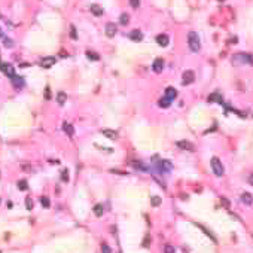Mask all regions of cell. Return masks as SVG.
I'll return each instance as SVG.
<instances>
[{
    "instance_id": "8992f818",
    "label": "cell",
    "mask_w": 253,
    "mask_h": 253,
    "mask_svg": "<svg viewBox=\"0 0 253 253\" xmlns=\"http://www.w3.org/2000/svg\"><path fill=\"white\" fill-rule=\"evenodd\" d=\"M0 70H1L4 75H7L9 78H12V76L15 75L13 66H12V64H7V63H0Z\"/></svg>"
},
{
    "instance_id": "52a82bcc",
    "label": "cell",
    "mask_w": 253,
    "mask_h": 253,
    "mask_svg": "<svg viewBox=\"0 0 253 253\" xmlns=\"http://www.w3.org/2000/svg\"><path fill=\"white\" fill-rule=\"evenodd\" d=\"M118 33V27L115 25V22H107L106 24V36L107 37H115Z\"/></svg>"
},
{
    "instance_id": "e0dca14e",
    "label": "cell",
    "mask_w": 253,
    "mask_h": 253,
    "mask_svg": "<svg viewBox=\"0 0 253 253\" xmlns=\"http://www.w3.org/2000/svg\"><path fill=\"white\" fill-rule=\"evenodd\" d=\"M66 101H67V94L63 92V91H60V92L57 94V103H58L60 106H63Z\"/></svg>"
},
{
    "instance_id": "e575fe53",
    "label": "cell",
    "mask_w": 253,
    "mask_h": 253,
    "mask_svg": "<svg viewBox=\"0 0 253 253\" xmlns=\"http://www.w3.org/2000/svg\"><path fill=\"white\" fill-rule=\"evenodd\" d=\"M159 203H161L159 197H152V206H159Z\"/></svg>"
},
{
    "instance_id": "8d00e7d4",
    "label": "cell",
    "mask_w": 253,
    "mask_h": 253,
    "mask_svg": "<svg viewBox=\"0 0 253 253\" xmlns=\"http://www.w3.org/2000/svg\"><path fill=\"white\" fill-rule=\"evenodd\" d=\"M49 91H51V89H49V86H48V88H46V98L51 97V92H49Z\"/></svg>"
},
{
    "instance_id": "8fae6325",
    "label": "cell",
    "mask_w": 253,
    "mask_h": 253,
    "mask_svg": "<svg viewBox=\"0 0 253 253\" xmlns=\"http://www.w3.org/2000/svg\"><path fill=\"white\" fill-rule=\"evenodd\" d=\"M129 39L134 42H140V40H143V33L140 30H132V31H129Z\"/></svg>"
},
{
    "instance_id": "603a6c76",
    "label": "cell",
    "mask_w": 253,
    "mask_h": 253,
    "mask_svg": "<svg viewBox=\"0 0 253 253\" xmlns=\"http://www.w3.org/2000/svg\"><path fill=\"white\" fill-rule=\"evenodd\" d=\"M129 22V15L128 13H122L121 16H119V24L121 25H126Z\"/></svg>"
},
{
    "instance_id": "4316f807",
    "label": "cell",
    "mask_w": 253,
    "mask_h": 253,
    "mask_svg": "<svg viewBox=\"0 0 253 253\" xmlns=\"http://www.w3.org/2000/svg\"><path fill=\"white\" fill-rule=\"evenodd\" d=\"M40 204H42L43 207H46V209H48V207L51 206V203H49V198H48V197H42V198H40Z\"/></svg>"
},
{
    "instance_id": "d590c367",
    "label": "cell",
    "mask_w": 253,
    "mask_h": 253,
    "mask_svg": "<svg viewBox=\"0 0 253 253\" xmlns=\"http://www.w3.org/2000/svg\"><path fill=\"white\" fill-rule=\"evenodd\" d=\"M247 180H249V183H250V185L253 186V173L250 174V176H249V179H247Z\"/></svg>"
},
{
    "instance_id": "7a4b0ae2",
    "label": "cell",
    "mask_w": 253,
    "mask_h": 253,
    "mask_svg": "<svg viewBox=\"0 0 253 253\" xmlns=\"http://www.w3.org/2000/svg\"><path fill=\"white\" fill-rule=\"evenodd\" d=\"M210 165H211V170H213V173H214V176H217V177H222L223 174H225V168H223V164H222V161L217 158V156H213L210 161Z\"/></svg>"
},
{
    "instance_id": "74e56055",
    "label": "cell",
    "mask_w": 253,
    "mask_h": 253,
    "mask_svg": "<svg viewBox=\"0 0 253 253\" xmlns=\"http://www.w3.org/2000/svg\"><path fill=\"white\" fill-rule=\"evenodd\" d=\"M0 36H1V30H0Z\"/></svg>"
},
{
    "instance_id": "f1b7e54d",
    "label": "cell",
    "mask_w": 253,
    "mask_h": 253,
    "mask_svg": "<svg viewBox=\"0 0 253 253\" xmlns=\"http://www.w3.org/2000/svg\"><path fill=\"white\" fill-rule=\"evenodd\" d=\"M129 4H131V7H132V9H138V6H140V0H129Z\"/></svg>"
},
{
    "instance_id": "4dcf8cb0",
    "label": "cell",
    "mask_w": 253,
    "mask_h": 253,
    "mask_svg": "<svg viewBox=\"0 0 253 253\" xmlns=\"http://www.w3.org/2000/svg\"><path fill=\"white\" fill-rule=\"evenodd\" d=\"M70 36H72V39H76V37H78V34H76V27H75V25H70Z\"/></svg>"
},
{
    "instance_id": "484cf974",
    "label": "cell",
    "mask_w": 253,
    "mask_h": 253,
    "mask_svg": "<svg viewBox=\"0 0 253 253\" xmlns=\"http://www.w3.org/2000/svg\"><path fill=\"white\" fill-rule=\"evenodd\" d=\"M162 253H176V249L171 246V244H167V246H164V250Z\"/></svg>"
},
{
    "instance_id": "44dd1931",
    "label": "cell",
    "mask_w": 253,
    "mask_h": 253,
    "mask_svg": "<svg viewBox=\"0 0 253 253\" xmlns=\"http://www.w3.org/2000/svg\"><path fill=\"white\" fill-rule=\"evenodd\" d=\"M238 58H241L243 63H252L253 58H252V54H237Z\"/></svg>"
},
{
    "instance_id": "f546056e",
    "label": "cell",
    "mask_w": 253,
    "mask_h": 253,
    "mask_svg": "<svg viewBox=\"0 0 253 253\" xmlns=\"http://www.w3.org/2000/svg\"><path fill=\"white\" fill-rule=\"evenodd\" d=\"M200 228H201V229H203V231H204V232H206V235H207V237H210L211 240H213V241H214V243H216V241H217V240H216V238H214V237H213V234H211L210 231H207V229H206V228H204V226H200Z\"/></svg>"
},
{
    "instance_id": "cb8c5ba5",
    "label": "cell",
    "mask_w": 253,
    "mask_h": 253,
    "mask_svg": "<svg viewBox=\"0 0 253 253\" xmlns=\"http://www.w3.org/2000/svg\"><path fill=\"white\" fill-rule=\"evenodd\" d=\"M158 104H159V107H164V109H167V107H170V104H171V101H170L168 98H161L159 101H158Z\"/></svg>"
},
{
    "instance_id": "3957f363",
    "label": "cell",
    "mask_w": 253,
    "mask_h": 253,
    "mask_svg": "<svg viewBox=\"0 0 253 253\" xmlns=\"http://www.w3.org/2000/svg\"><path fill=\"white\" fill-rule=\"evenodd\" d=\"M195 81V73L192 70H186L182 76V84L183 85H191L192 82Z\"/></svg>"
},
{
    "instance_id": "1f68e13d",
    "label": "cell",
    "mask_w": 253,
    "mask_h": 253,
    "mask_svg": "<svg viewBox=\"0 0 253 253\" xmlns=\"http://www.w3.org/2000/svg\"><path fill=\"white\" fill-rule=\"evenodd\" d=\"M4 48H13V40L12 39H4Z\"/></svg>"
},
{
    "instance_id": "d6a6232c",
    "label": "cell",
    "mask_w": 253,
    "mask_h": 253,
    "mask_svg": "<svg viewBox=\"0 0 253 253\" xmlns=\"http://www.w3.org/2000/svg\"><path fill=\"white\" fill-rule=\"evenodd\" d=\"M25 206H27V210H31V209H33V201H31V198H25Z\"/></svg>"
},
{
    "instance_id": "5bb4252c",
    "label": "cell",
    "mask_w": 253,
    "mask_h": 253,
    "mask_svg": "<svg viewBox=\"0 0 253 253\" xmlns=\"http://www.w3.org/2000/svg\"><path fill=\"white\" fill-rule=\"evenodd\" d=\"M89 10H91V13L95 15V16H100V15H103V12H104L100 4H91V6H89Z\"/></svg>"
},
{
    "instance_id": "d6986e66",
    "label": "cell",
    "mask_w": 253,
    "mask_h": 253,
    "mask_svg": "<svg viewBox=\"0 0 253 253\" xmlns=\"http://www.w3.org/2000/svg\"><path fill=\"white\" fill-rule=\"evenodd\" d=\"M158 167H159V170H162V171H168V170H171V162H170V161H167V159H164V161H159Z\"/></svg>"
},
{
    "instance_id": "d4e9b609",
    "label": "cell",
    "mask_w": 253,
    "mask_h": 253,
    "mask_svg": "<svg viewBox=\"0 0 253 253\" xmlns=\"http://www.w3.org/2000/svg\"><path fill=\"white\" fill-rule=\"evenodd\" d=\"M18 189H19V191H27V189H28V183H27V180H24V179H22V180H19V182H18Z\"/></svg>"
},
{
    "instance_id": "ba28073f",
    "label": "cell",
    "mask_w": 253,
    "mask_h": 253,
    "mask_svg": "<svg viewBox=\"0 0 253 253\" xmlns=\"http://www.w3.org/2000/svg\"><path fill=\"white\" fill-rule=\"evenodd\" d=\"M164 66H165L164 60H162V58H156V60L152 63V70H153L155 73H161V72L164 70Z\"/></svg>"
},
{
    "instance_id": "7c38bea8",
    "label": "cell",
    "mask_w": 253,
    "mask_h": 253,
    "mask_svg": "<svg viewBox=\"0 0 253 253\" xmlns=\"http://www.w3.org/2000/svg\"><path fill=\"white\" fill-rule=\"evenodd\" d=\"M165 98H168L170 101H173L176 97H177V91H176V88H173V86H168L167 89H165V95H164Z\"/></svg>"
},
{
    "instance_id": "5b68a950",
    "label": "cell",
    "mask_w": 253,
    "mask_h": 253,
    "mask_svg": "<svg viewBox=\"0 0 253 253\" xmlns=\"http://www.w3.org/2000/svg\"><path fill=\"white\" fill-rule=\"evenodd\" d=\"M176 146L180 147L182 150H189V152H192V150L195 149L194 143H191V141H188V140H179V141L176 143Z\"/></svg>"
},
{
    "instance_id": "30bf717a",
    "label": "cell",
    "mask_w": 253,
    "mask_h": 253,
    "mask_svg": "<svg viewBox=\"0 0 253 253\" xmlns=\"http://www.w3.org/2000/svg\"><path fill=\"white\" fill-rule=\"evenodd\" d=\"M156 43L159 45V46H162V48H165V46H168V43H170V37L167 36V34H158L156 36Z\"/></svg>"
},
{
    "instance_id": "83f0119b",
    "label": "cell",
    "mask_w": 253,
    "mask_h": 253,
    "mask_svg": "<svg viewBox=\"0 0 253 253\" xmlns=\"http://www.w3.org/2000/svg\"><path fill=\"white\" fill-rule=\"evenodd\" d=\"M101 253H112V250H110V247H109L107 243H103V244H101Z\"/></svg>"
},
{
    "instance_id": "6da1fadb",
    "label": "cell",
    "mask_w": 253,
    "mask_h": 253,
    "mask_svg": "<svg viewBox=\"0 0 253 253\" xmlns=\"http://www.w3.org/2000/svg\"><path fill=\"white\" fill-rule=\"evenodd\" d=\"M188 45H189V49L192 52H198L201 49V40H200V36L195 33V31H189L188 34Z\"/></svg>"
},
{
    "instance_id": "277c9868",
    "label": "cell",
    "mask_w": 253,
    "mask_h": 253,
    "mask_svg": "<svg viewBox=\"0 0 253 253\" xmlns=\"http://www.w3.org/2000/svg\"><path fill=\"white\" fill-rule=\"evenodd\" d=\"M55 63H57L55 57H43L40 60V67L42 69H51V67H54Z\"/></svg>"
},
{
    "instance_id": "9a60e30c",
    "label": "cell",
    "mask_w": 253,
    "mask_h": 253,
    "mask_svg": "<svg viewBox=\"0 0 253 253\" xmlns=\"http://www.w3.org/2000/svg\"><path fill=\"white\" fill-rule=\"evenodd\" d=\"M222 101H223V98H222V95L219 92H213L211 95H209V103H219V104H222Z\"/></svg>"
},
{
    "instance_id": "ac0fdd59",
    "label": "cell",
    "mask_w": 253,
    "mask_h": 253,
    "mask_svg": "<svg viewBox=\"0 0 253 253\" xmlns=\"http://www.w3.org/2000/svg\"><path fill=\"white\" fill-rule=\"evenodd\" d=\"M241 201L246 204V206H252V203H253V198H252V195L249 194V192H244L243 195H241Z\"/></svg>"
},
{
    "instance_id": "9c48e42d",
    "label": "cell",
    "mask_w": 253,
    "mask_h": 253,
    "mask_svg": "<svg viewBox=\"0 0 253 253\" xmlns=\"http://www.w3.org/2000/svg\"><path fill=\"white\" fill-rule=\"evenodd\" d=\"M10 82H12V85H13V88H15V89H19V88H22V86H24V78L13 75V76L10 78Z\"/></svg>"
},
{
    "instance_id": "4fadbf2b",
    "label": "cell",
    "mask_w": 253,
    "mask_h": 253,
    "mask_svg": "<svg viewBox=\"0 0 253 253\" xmlns=\"http://www.w3.org/2000/svg\"><path fill=\"white\" fill-rule=\"evenodd\" d=\"M100 132H101L104 137L110 138V140H116V138H118V132H116V131H113V129H101Z\"/></svg>"
},
{
    "instance_id": "7402d4cb",
    "label": "cell",
    "mask_w": 253,
    "mask_h": 253,
    "mask_svg": "<svg viewBox=\"0 0 253 253\" xmlns=\"http://www.w3.org/2000/svg\"><path fill=\"white\" fill-rule=\"evenodd\" d=\"M86 57H88V60H92V61H98L100 60L98 54L94 52V51H86Z\"/></svg>"
},
{
    "instance_id": "ffe728a7",
    "label": "cell",
    "mask_w": 253,
    "mask_h": 253,
    "mask_svg": "<svg viewBox=\"0 0 253 253\" xmlns=\"http://www.w3.org/2000/svg\"><path fill=\"white\" fill-rule=\"evenodd\" d=\"M103 213H104V206H103V204H95V206H94V214H95L97 217L103 216Z\"/></svg>"
},
{
    "instance_id": "836d02e7",
    "label": "cell",
    "mask_w": 253,
    "mask_h": 253,
    "mask_svg": "<svg viewBox=\"0 0 253 253\" xmlns=\"http://www.w3.org/2000/svg\"><path fill=\"white\" fill-rule=\"evenodd\" d=\"M61 179H63V182H69V171H67V170H64V171H63Z\"/></svg>"
},
{
    "instance_id": "2e32d148",
    "label": "cell",
    "mask_w": 253,
    "mask_h": 253,
    "mask_svg": "<svg viewBox=\"0 0 253 253\" xmlns=\"http://www.w3.org/2000/svg\"><path fill=\"white\" fill-rule=\"evenodd\" d=\"M63 129H64V132L69 135V137H73V134H75V128L72 124H69V122H64L63 124Z\"/></svg>"
}]
</instances>
